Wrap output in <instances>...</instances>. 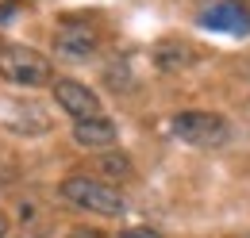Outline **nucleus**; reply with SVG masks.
<instances>
[{"label":"nucleus","instance_id":"obj_12","mask_svg":"<svg viewBox=\"0 0 250 238\" xmlns=\"http://www.w3.org/2000/svg\"><path fill=\"white\" fill-rule=\"evenodd\" d=\"M116 238H162L154 231V227H127V231H120Z\"/></svg>","mask_w":250,"mask_h":238},{"label":"nucleus","instance_id":"obj_5","mask_svg":"<svg viewBox=\"0 0 250 238\" xmlns=\"http://www.w3.org/2000/svg\"><path fill=\"white\" fill-rule=\"evenodd\" d=\"M50 92H54V104L62 108L65 116H73V123H77V119L104 116L100 96H96L85 81H77V77H54V81H50Z\"/></svg>","mask_w":250,"mask_h":238},{"label":"nucleus","instance_id":"obj_1","mask_svg":"<svg viewBox=\"0 0 250 238\" xmlns=\"http://www.w3.org/2000/svg\"><path fill=\"white\" fill-rule=\"evenodd\" d=\"M58 192H62L65 204H73V208H81V211H93V215H108V219H116V215H124V211H127L124 192H120L116 184L96 180V177H81V173H73V177H65L62 184H58Z\"/></svg>","mask_w":250,"mask_h":238},{"label":"nucleus","instance_id":"obj_13","mask_svg":"<svg viewBox=\"0 0 250 238\" xmlns=\"http://www.w3.org/2000/svg\"><path fill=\"white\" fill-rule=\"evenodd\" d=\"M35 215H39V204H31V200H23V204H20V219H23V223H31Z\"/></svg>","mask_w":250,"mask_h":238},{"label":"nucleus","instance_id":"obj_14","mask_svg":"<svg viewBox=\"0 0 250 238\" xmlns=\"http://www.w3.org/2000/svg\"><path fill=\"white\" fill-rule=\"evenodd\" d=\"M235 73H239L243 81H250V54H243V58L235 61Z\"/></svg>","mask_w":250,"mask_h":238},{"label":"nucleus","instance_id":"obj_4","mask_svg":"<svg viewBox=\"0 0 250 238\" xmlns=\"http://www.w3.org/2000/svg\"><path fill=\"white\" fill-rule=\"evenodd\" d=\"M100 50V31L85 20H62L54 31V54L65 61H89Z\"/></svg>","mask_w":250,"mask_h":238},{"label":"nucleus","instance_id":"obj_18","mask_svg":"<svg viewBox=\"0 0 250 238\" xmlns=\"http://www.w3.org/2000/svg\"><path fill=\"white\" fill-rule=\"evenodd\" d=\"M247 238H250V235H247Z\"/></svg>","mask_w":250,"mask_h":238},{"label":"nucleus","instance_id":"obj_15","mask_svg":"<svg viewBox=\"0 0 250 238\" xmlns=\"http://www.w3.org/2000/svg\"><path fill=\"white\" fill-rule=\"evenodd\" d=\"M239 123L247 127V135H250V96L243 100V104H239Z\"/></svg>","mask_w":250,"mask_h":238},{"label":"nucleus","instance_id":"obj_16","mask_svg":"<svg viewBox=\"0 0 250 238\" xmlns=\"http://www.w3.org/2000/svg\"><path fill=\"white\" fill-rule=\"evenodd\" d=\"M8 235V215H4V211H0V238Z\"/></svg>","mask_w":250,"mask_h":238},{"label":"nucleus","instance_id":"obj_8","mask_svg":"<svg viewBox=\"0 0 250 238\" xmlns=\"http://www.w3.org/2000/svg\"><path fill=\"white\" fill-rule=\"evenodd\" d=\"M150 58H154V65L162 73H181V69L200 61V50L192 42H185V39H162V42H154Z\"/></svg>","mask_w":250,"mask_h":238},{"label":"nucleus","instance_id":"obj_3","mask_svg":"<svg viewBox=\"0 0 250 238\" xmlns=\"http://www.w3.org/2000/svg\"><path fill=\"white\" fill-rule=\"evenodd\" d=\"M169 131L196 150H219L231 142V123L219 112H204V108H185L169 119Z\"/></svg>","mask_w":250,"mask_h":238},{"label":"nucleus","instance_id":"obj_11","mask_svg":"<svg viewBox=\"0 0 250 238\" xmlns=\"http://www.w3.org/2000/svg\"><path fill=\"white\" fill-rule=\"evenodd\" d=\"M100 81L116 92V96H127V92L139 85V77H135V69H131V58H127V54H112V58L104 61Z\"/></svg>","mask_w":250,"mask_h":238},{"label":"nucleus","instance_id":"obj_2","mask_svg":"<svg viewBox=\"0 0 250 238\" xmlns=\"http://www.w3.org/2000/svg\"><path fill=\"white\" fill-rule=\"evenodd\" d=\"M0 77L20 89H42L54 81V65L46 54L23 42H0Z\"/></svg>","mask_w":250,"mask_h":238},{"label":"nucleus","instance_id":"obj_9","mask_svg":"<svg viewBox=\"0 0 250 238\" xmlns=\"http://www.w3.org/2000/svg\"><path fill=\"white\" fill-rule=\"evenodd\" d=\"M116 139H120V131H116V123H112L108 116L77 119V123H73V142L85 146V150H93V154L112 150V146H116Z\"/></svg>","mask_w":250,"mask_h":238},{"label":"nucleus","instance_id":"obj_7","mask_svg":"<svg viewBox=\"0 0 250 238\" xmlns=\"http://www.w3.org/2000/svg\"><path fill=\"white\" fill-rule=\"evenodd\" d=\"M200 27L227 31V35H247L250 31V12L239 4V0H231V4H212V8L200 12Z\"/></svg>","mask_w":250,"mask_h":238},{"label":"nucleus","instance_id":"obj_10","mask_svg":"<svg viewBox=\"0 0 250 238\" xmlns=\"http://www.w3.org/2000/svg\"><path fill=\"white\" fill-rule=\"evenodd\" d=\"M93 173L96 177H108V184H127V180L135 177V165H131V158H127L124 150H100V154H93Z\"/></svg>","mask_w":250,"mask_h":238},{"label":"nucleus","instance_id":"obj_17","mask_svg":"<svg viewBox=\"0 0 250 238\" xmlns=\"http://www.w3.org/2000/svg\"><path fill=\"white\" fill-rule=\"evenodd\" d=\"M239 4H243V8H247V12H250V0H239Z\"/></svg>","mask_w":250,"mask_h":238},{"label":"nucleus","instance_id":"obj_6","mask_svg":"<svg viewBox=\"0 0 250 238\" xmlns=\"http://www.w3.org/2000/svg\"><path fill=\"white\" fill-rule=\"evenodd\" d=\"M0 123L12 135H46L50 131V116L39 104H27V100H16V104L0 100Z\"/></svg>","mask_w":250,"mask_h":238}]
</instances>
